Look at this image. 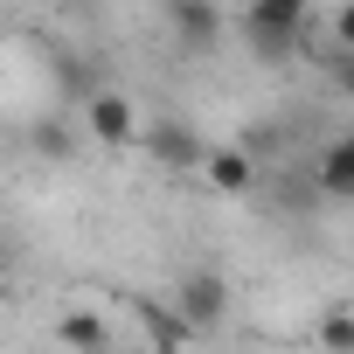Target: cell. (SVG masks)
<instances>
[{
	"instance_id": "cell-6",
	"label": "cell",
	"mask_w": 354,
	"mask_h": 354,
	"mask_svg": "<svg viewBox=\"0 0 354 354\" xmlns=\"http://www.w3.org/2000/svg\"><path fill=\"white\" fill-rule=\"evenodd\" d=\"M202 167H209V188H216V195H243L257 160H250L243 146H223V153H202Z\"/></svg>"
},
{
	"instance_id": "cell-3",
	"label": "cell",
	"mask_w": 354,
	"mask_h": 354,
	"mask_svg": "<svg viewBox=\"0 0 354 354\" xmlns=\"http://www.w3.org/2000/svg\"><path fill=\"white\" fill-rule=\"evenodd\" d=\"M91 132H97L104 146H132V139H139V118H132V104H125L118 91H97V97H91Z\"/></svg>"
},
{
	"instance_id": "cell-9",
	"label": "cell",
	"mask_w": 354,
	"mask_h": 354,
	"mask_svg": "<svg viewBox=\"0 0 354 354\" xmlns=\"http://www.w3.org/2000/svg\"><path fill=\"white\" fill-rule=\"evenodd\" d=\"M146 333L174 347V340H188V333H195V319H188V313H160V306H146Z\"/></svg>"
},
{
	"instance_id": "cell-10",
	"label": "cell",
	"mask_w": 354,
	"mask_h": 354,
	"mask_svg": "<svg viewBox=\"0 0 354 354\" xmlns=\"http://www.w3.org/2000/svg\"><path fill=\"white\" fill-rule=\"evenodd\" d=\"M333 35H340V42H347V49H354V0H347V8H340V15H333Z\"/></svg>"
},
{
	"instance_id": "cell-2",
	"label": "cell",
	"mask_w": 354,
	"mask_h": 354,
	"mask_svg": "<svg viewBox=\"0 0 354 354\" xmlns=\"http://www.w3.org/2000/svg\"><path fill=\"white\" fill-rule=\"evenodd\" d=\"M139 139L153 146V160H160V167H202V153H209L181 118H160V125H153V132H139Z\"/></svg>"
},
{
	"instance_id": "cell-12",
	"label": "cell",
	"mask_w": 354,
	"mask_h": 354,
	"mask_svg": "<svg viewBox=\"0 0 354 354\" xmlns=\"http://www.w3.org/2000/svg\"><path fill=\"white\" fill-rule=\"evenodd\" d=\"M333 77H340V91H347V97H354V49H347V56H340V70H333Z\"/></svg>"
},
{
	"instance_id": "cell-7",
	"label": "cell",
	"mask_w": 354,
	"mask_h": 354,
	"mask_svg": "<svg viewBox=\"0 0 354 354\" xmlns=\"http://www.w3.org/2000/svg\"><path fill=\"white\" fill-rule=\"evenodd\" d=\"M181 313H188L195 326H216V319H223V278H202V271H195V278L181 285Z\"/></svg>"
},
{
	"instance_id": "cell-1",
	"label": "cell",
	"mask_w": 354,
	"mask_h": 354,
	"mask_svg": "<svg viewBox=\"0 0 354 354\" xmlns=\"http://www.w3.org/2000/svg\"><path fill=\"white\" fill-rule=\"evenodd\" d=\"M313 28V0H250L243 15V42L264 56V63H285Z\"/></svg>"
},
{
	"instance_id": "cell-5",
	"label": "cell",
	"mask_w": 354,
	"mask_h": 354,
	"mask_svg": "<svg viewBox=\"0 0 354 354\" xmlns=\"http://www.w3.org/2000/svg\"><path fill=\"white\" fill-rule=\"evenodd\" d=\"M319 195L354 202V132H347V139H333V146L319 153Z\"/></svg>"
},
{
	"instance_id": "cell-4",
	"label": "cell",
	"mask_w": 354,
	"mask_h": 354,
	"mask_svg": "<svg viewBox=\"0 0 354 354\" xmlns=\"http://www.w3.org/2000/svg\"><path fill=\"white\" fill-rule=\"evenodd\" d=\"M174 35H181L188 49H209L216 35H223V15H216V0H174Z\"/></svg>"
},
{
	"instance_id": "cell-11",
	"label": "cell",
	"mask_w": 354,
	"mask_h": 354,
	"mask_svg": "<svg viewBox=\"0 0 354 354\" xmlns=\"http://www.w3.org/2000/svg\"><path fill=\"white\" fill-rule=\"evenodd\" d=\"M319 333H326V340H333V347H354V326H347V319H326V326H319Z\"/></svg>"
},
{
	"instance_id": "cell-8",
	"label": "cell",
	"mask_w": 354,
	"mask_h": 354,
	"mask_svg": "<svg viewBox=\"0 0 354 354\" xmlns=\"http://www.w3.org/2000/svg\"><path fill=\"white\" fill-rule=\"evenodd\" d=\"M56 340H70V347H111V326H104L97 313H70V319L56 326Z\"/></svg>"
}]
</instances>
